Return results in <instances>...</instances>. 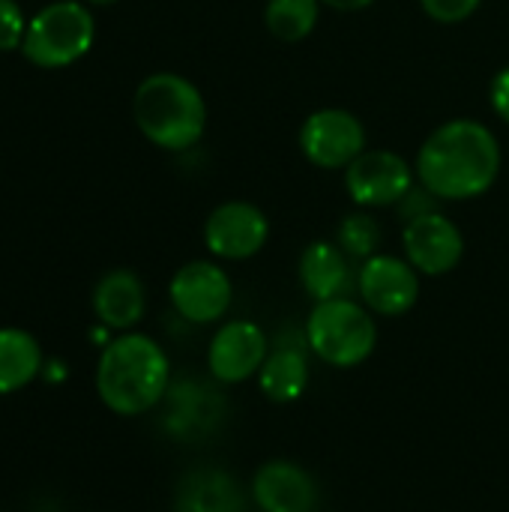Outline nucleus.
I'll list each match as a JSON object with an SVG mask.
<instances>
[{
    "label": "nucleus",
    "instance_id": "obj_2",
    "mask_svg": "<svg viewBox=\"0 0 509 512\" xmlns=\"http://www.w3.org/2000/svg\"><path fill=\"white\" fill-rule=\"evenodd\" d=\"M171 387V363L162 345L144 333L111 339L96 366V393L105 408L120 417H138L165 402Z\"/></svg>",
    "mask_w": 509,
    "mask_h": 512
},
{
    "label": "nucleus",
    "instance_id": "obj_16",
    "mask_svg": "<svg viewBox=\"0 0 509 512\" xmlns=\"http://www.w3.org/2000/svg\"><path fill=\"white\" fill-rule=\"evenodd\" d=\"M93 312L108 330L129 333L147 312L144 282L132 270H111L93 288Z\"/></svg>",
    "mask_w": 509,
    "mask_h": 512
},
{
    "label": "nucleus",
    "instance_id": "obj_8",
    "mask_svg": "<svg viewBox=\"0 0 509 512\" xmlns=\"http://www.w3.org/2000/svg\"><path fill=\"white\" fill-rule=\"evenodd\" d=\"M357 294L363 306L384 318L408 315L420 300V273L405 255L378 252L357 270Z\"/></svg>",
    "mask_w": 509,
    "mask_h": 512
},
{
    "label": "nucleus",
    "instance_id": "obj_26",
    "mask_svg": "<svg viewBox=\"0 0 509 512\" xmlns=\"http://www.w3.org/2000/svg\"><path fill=\"white\" fill-rule=\"evenodd\" d=\"M87 3H93V6H114V3H120V0H87Z\"/></svg>",
    "mask_w": 509,
    "mask_h": 512
},
{
    "label": "nucleus",
    "instance_id": "obj_17",
    "mask_svg": "<svg viewBox=\"0 0 509 512\" xmlns=\"http://www.w3.org/2000/svg\"><path fill=\"white\" fill-rule=\"evenodd\" d=\"M258 387L276 405L297 402L306 393V387H309V360H306V351L291 348V345L273 348L267 354L261 372H258Z\"/></svg>",
    "mask_w": 509,
    "mask_h": 512
},
{
    "label": "nucleus",
    "instance_id": "obj_10",
    "mask_svg": "<svg viewBox=\"0 0 509 512\" xmlns=\"http://www.w3.org/2000/svg\"><path fill=\"white\" fill-rule=\"evenodd\" d=\"M168 297L183 321L213 324L231 309L234 288L228 273L216 261H189L171 276Z\"/></svg>",
    "mask_w": 509,
    "mask_h": 512
},
{
    "label": "nucleus",
    "instance_id": "obj_7",
    "mask_svg": "<svg viewBox=\"0 0 509 512\" xmlns=\"http://www.w3.org/2000/svg\"><path fill=\"white\" fill-rule=\"evenodd\" d=\"M417 186V171L396 150H363L345 168V189L363 210L396 207Z\"/></svg>",
    "mask_w": 509,
    "mask_h": 512
},
{
    "label": "nucleus",
    "instance_id": "obj_23",
    "mask_svg": "<svg viewBox=\"0 0 509 512\" xmlns=\"http://www.w3.org/2000/svg\"><path fill=\"white\" fill-rule=\"evenodd\" d=\"M420 6L438 24H462L483 6V0H420Z\"/></svg>",
    "mask_w": 509,
    "mask_h": 512
},
{
    "label": "nucleus",
    "instance_id": "obj_18",
    "mask_svg": "<svg viewBox=\"0 0 509 512\" xmlns=\"http://www.w3.org/2000/svg\"><path fill=\"white\" fill-rule=\"evenodd\" d=\"M42 369V348L21 327H0V396L24 390Z\"/></svg>",
    "mask_w": 509,
    "mask_h": 512
},
{
    "label": "nucleus",
    "instance_id": "obj_9",
    "mask_svg": "<svg viewBox=\"0 0 509 512\" xmlns=\"http://www.w3.org/2000/svg\"><path fill=\"white\" fill-rule=\"evenodd\" d=\"M270 240V219L249 201H225L204 222V246L219 261L255 258Z\"/></svg>",
    "mask_w": 509,
    "mask_h": 512
},
{
    "label": "nucleus",
    "instance_id": "obj_22",
    "mask_svg": "<svg viewBox=\"0 0 509 512\" xmlns=\"http://www.w3.org/2000/svg\"><path fill=\"white\" fill-rule=\"evenodd\" d=\"M27 33V18L15 0H0V51H15L21 48Z\"/></svg>",
    "mask_w": 509,
    "mask_h": 512
},
{
    "label": "nucleus",
    "instance_id": "obj_21",
    "mask_svg": "<svg viewBox=\"0 0 509 512\" xmlns=\"http://www.w3.org/2000/svg\"><path fill=\"white\" fill-rule=\"evenodd\" d=\"M336 243L351 261H369L381 249V222L372 216V210H351L339 228H336Z\"/></svg>",
    "mask_w": 509,
    "mask_h": 512
},
{
    "label": "nucleus",
    "instance_id": "obj_6",
    "mask_svg": "<svg viewBox=\"0 0 509 512\" xmlns=\"http://www.w3.org/2000/svg\"><path fill=\"white\" fill-rule=\"evenodd\" d=\"M300 150L309 165L345 171L366 147V126L345 108H318L300 126Z\"/></svg>",
    "mask_w": 509,
    "mask_h": 512
},
{
    "label": "nucleus",
    "instance_id": "obj_11",
    "mask_svg": "<svg viewBox=\"0 0 509 512\" xmlns=\"http://www.w3.org/2000/svg\"><path fill=\"white\" fill-rule=\"evenodd\" d=\"M402 252L420 276H447L465 258V234L447 213L432 210L405 222Z\"/></svg>",
    "mask_w": 509,
    "mask_h": 512
},
{
    "label": "nucleus",
    "instance_id": "obj_24",
    "mask_svg": "<svg viewBox=\"0 0 509 512\" xmlns=\"http://www.w3.org/2000/svg\"><path fill=\"white\" fill-rule=\"evenodd\" d=\"M489 102H492V111L509 123V66L498 69V75L492 78L489 84Z\"/></svg>",
    "mask_w": 509,
    "mask_h": 512
},
{
    "label": "nucleus",
    "instance_id": "obj_3",
    "mask_svg": "<svg viewBox=\"0 0 509 512\" xmlns=\"http://www.w3.org/2000/svg\"><path fill=\"white\" fill-rule=\"evenodd\" d=\"M132 117L150 144L183 153L204 138L207 102L189 78L177 72H153L135 87Z\"/></svg>",
    "mask_w": 509,
    "mask_h": 512
},
{
    "label": "nucleus",
    "instance_id": "obj_5",
    "mask_svg": "<svg viewBox=\"0 0 509 512\" xmlns=\"http://www.w3.org/2000/svg\"><path fill=\"white\" fill-rule=\"evenodd\" d=\"M93 39V12L81 0H54L27 21L21 51L39 69H63L78 63L93 48Z\"/></svg>",
    "mask_w": 509,
    "mask_h": 512
},
{
    "label": "nucleus",
    "instance_id": "obj_1",
    "mask_svg": "<svg viewBox=\"0 0 509 512\" xmlns=\"http://www.w3.org/2000/svg\"><path fill=\"white\" fill-rule=\"evenodd\" d=\"M501 162L504 153L495 132L474 117H456L420 144L414 171L417 183L438 201H474L495 186Z\"/></svg>",
    "mask_w": 509,
    "mask_h": 512
},
{
    "label": "nucleus",
    "instance_id": "obj_14",
    "mask_svg": "<svg viewBox=\"0 0 509 512\" xmlns=\"http://www.w3.org/2000/svg\"><path fill=\"white\" fill-rule=\"evenodd\" d=\"M300 285L303 291L315 300H336V297H348L351 285H354V273H351V258L339 249L336 240H312L303 255H300Z\"/></svg>",
    "mask_w": 509,
    "mask_h": 512
},
{
    "label": "nucleus",
    "instance_id": "obj_12",
    "mask_svg": "<svg viewBox=\"0 0 509 512\" xmlns=\"http://www.w3.org/2000/svg\"><path fill=\"white\" fill-rule=\"evenodd\" d=\"M267 333L255 321L222 324L207 348V369L219 384H243L258 378L267 360Z\"/></svg>",
    "mask_w": 509,
    "mask_h": 512
},
{
    "label": "nucleus",
    "instance_id": "obj_15",
    "mask_svg": "<svg viewBox=\"0 0 509 512\" xmlns=\"http://www.w3.org/2000/svg\"><path fill=\"white\" fill-rule=\"evenodd\" d=\"M174 512H249V501L228 471L198 468L177 483Z\"/></svg>",
    "mask_w": 509,
    "mask_h": 512
},
{
    "label": "nucleus",
    "instance_id": "obj_19",
    "mask_svg": "<svg viewBox=\"0 0 509 512\" xmlns=\"http://www.w3.org/2000/svg\"><path fill=\"white\" fill-rule=\"evenodd\" d=\"M168 429L174 435H201L216 426L219 420V405L216 393L198 387V384H177L168 387Z\"/></svg>",
    "mask_w": 509,
    "mask_h": 512
},
{
    "label": "nucleus",
    "instance_id": "obj_4",
    "mask_svg": "<svg viewBox=\"0 0 509 512\" xmlns=\"http://www.w3.org/2000/svg\"><path fill=\"white\" fill-rule=\"evenodd\" d=\"M306 348L333 369H354L375 354L378 324L372 312L351 300L336 297L315 303L306 318Z\"/></svg>",
    "mask_w": 509,
    "mask_h": 512
},
{
    "label": "nucleus",
    "instance_id": "obj_13",
    "mask_svg": "<svg viewBox=\"0 0 509 512\" xmlns=\"http://www.w3.org/2000/svg\"><path fill=\"white\" fill-rule=\"evenodd\" d=\"M252 501L261 512H315L318 483L303 465L288 459H273L255 471Z\"/></svg>",
    "mask_w": 509,
    "mask_h": 512
},
{
    "label": "nucleus",
    "instance_id": "obj_20",
    "mask_svg": "<svg viewBox=\"0 0 509 512\" xmlns=\"http://www.w3.org/2000/svg\"><path fill=\"white\" fill-rule=\"evenodd\" d=\"M321 0H267L264 24L279 42H303L321 18Z\"/></svg>",
    "mask_w": 509,
    "mask_h": 512
},
{
    "label": "nucleus",
    "instance_id": "obj_25",
    "mask_svg": "<svg viewBox=\"0 0 509 512\" xmlns=\"http://www.w3.org/2000/svg\"><path fill=\"white\" fill-rule=\"evenodd\" d=\"M321 3L330 6V9H339V12H357V9L372 6L375 0H321Z\"/></svg>",
    "mask_w": 509,
    "mask_h": 512
}]
</instances>
